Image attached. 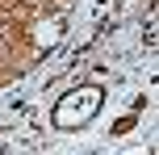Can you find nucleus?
<instances>
[{"label":"nucleus","mask_w":159,"mask_h":155,"mask_svg":"<svg viewBox=\"0 0 159 155\" xmlns=\"http://www.w3.org/2000/svg\"><path fill=\"white\" fill-rule=\"evenodd\" d=\"M96 105H101V92H88V101H80V97H67L63 105L55 109V122H59V126H67V117H71V113H80V117H88V113H92Z\"/></svg>","instance_id":"f257e3e1"},{"label":"nucleus","mask_w":159,"mask_h":155,"mask_svg":"<svg viewBox=\"0 0 159 155\" xmlns=\"http://www.w3.org/2000/svg\"><path fill=\"white\" fill-rule=\"evenodd\" d=\"M134 122H138V117H134V113H130V117H121V122H117V126H113V134H126V130H134Z\"/></svg>","instance_id":"f03ea898"}]
</instances>
